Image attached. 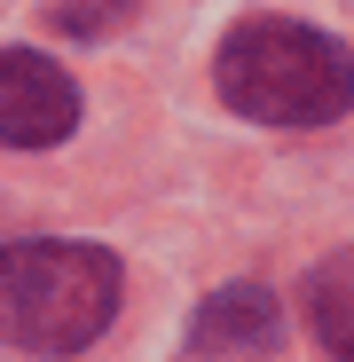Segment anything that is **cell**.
I'll list each match as a JSON object with an SVG mask.
<instances>
[{"instance_id": "7a4b0ae2", "label": "cell", "mask_w": 354, "mask_h": 362, "mask_svg": "<svg viewBox=\"0 0 354 362\" xmlns=\"http://www.w3.org/2000/svg\"><path fill=\"white\" fill-rule=\"evenodd\" d=\"M118 315V260L102 245L16 236L0 245V339L24 354H79Z\"/></svg>"}, {"instance_id": "5b68a950", "label": "cell", "mask_w": 354, "mask_h": 362, "mask_svg": "<svg viewBox=\"0 0 354 362\" xmlns=\"http://www.w3.org/2000/svg\"><path fill=\"white\" fill-rule=\"evenodd\" d=\"M307 323H315V339L338 354V362H354V260H331V268H315V284H307Z\"/></svg>"}, {"instance_id": "8992f818", "label": "cell", "mask_w": 354, "mask_h": 362, "mask_svg": "<svg viewBox=\"0 0 354 362\" xmlns=\"http://www.w3.org/2000/svg\"><path fill=\"white\" fill-rule=\"evenodd\" d=\"M134 16V0H64L55 8V32H71V40H102Z\"/></svg>"}, {"instance_id": "3957f363", "label": "cell", "mask_w": 354, "mask_h": 362, "mask_svg": "<svg viewBox=\"0 0 354 362\" xmlns=\"http://www.w3.org/2000/svg\"><path fill=\"white\" fill-rule=\"evenodd\" d=\"M79 127V87L64 64L32 47H0V142L8 150H55Z\"/></svg>"}, {"instance_id": "277c9868", "label": "cell", "mask_w": 354, "mask_h": 362, "mask_svg": "<svg viewBox=\"0 0 354 362\" xmlns=\"http://www.w3.org/2000/svg\"><path fill=\"white\" fill-rule=\"evenodd\" d=\"M276 331H283V315H276V291H260V284H236V291H213V299H205V315H197L189 346H197V354H220V346H268Z\"/></svg>"}, {"instance_id": "6da1fadb", "label": "cell", "mask_w": 354, "mask_h": 362, "mask_svg": "<svg viewBox=\"0 0 354 362\" xmlns=\"http://www.w3.org/2000/svg\"><path fill=\"white\" fill-rule=\"evenodd\" d=\"M220 95L252 127H331L354 110V55L315 24L252 16L220 40Z\"/></svg>"}]
</instances>
